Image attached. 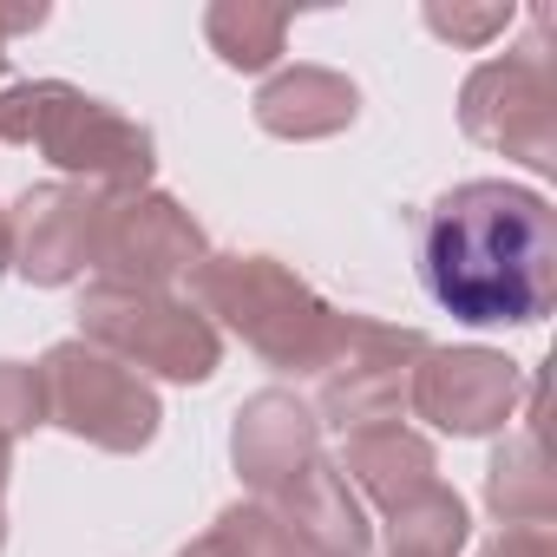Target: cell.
Listing matches in <instances>:
<instances>
[{"instance_id":"6da1fadb","label":"cell","mask_w":557,"mask_h":557,"mask_svg":"<svg viewBox=\"0 0 557 557\" xmlns=\"http://www.w3.org/2000/svg\"><path fill=\"white\" fill-rule=\"evenodd\" d=\"M426 296L472 329H537L557 302V210L544 190L472 177L453 184L420 230Z\"/></svg>"},{"instance_id":"7a4b0ae2","label":"cell","mask_w":557,"mask_h":557,"mask_svg":"<svg viewBox=\"0 0 557 557\" xmlns=\"http://www.w3.org/2000/svg\"><path fill=\"white\" fill-rule=\"evenodd\" d=\"M190 309L216 329H230L243 348H256L275 374H322L342 335V309H329L289 262L275 256H203L190 269Z\"/></svg>"},{"instance_id":"3957f363","label":"cell","mask_w":557,"mask_h":557,"mask_svg":"<svg viewBox=\"0 0 557 557\" xmlns=\"http://www.w3.org/2000/svg\"><path fill=\"white\" fill-rule=\"evenodd\" d=\"M0 145H34L53 171H66V184H86L99 197L151 190L158 171L151 132L66 79H27L0 92Z\"/></svg>"},{"instance_id":"277c9868","label":"cell","mask_w":557,"mask_h":557,"mask_svg":"<svg viewBox=\"0 0 557 557\" xmlns=\"http://www.w3.org/2000/svg\"><path fill=\"white\" fill-rule=\"evenodd\" d=\"M73 315H79V342H92L99 355L125 361L138 381L203 387L223 368V335L190 302H177L171 289H112V283H92Z\"/></svg>"},{"instance_id":"5b68a950","label":"cell","mask_w":557,"mask_h":557,"mask_svg":"<svg viewBox=\"0 0 557 557\" xmlns=\"http://www.w3.org/2000/svg\"><path fill=\"white\" fill-rule=\"evenodd\" d=\"M40 387H47V426L99 446V453H145L164 426V407L151 394V381H138L125 361L99 355L92 342H53L40 361Z\"/></svg>"},{"instance_id":"8992f818","label":"cell","mask_w":557,"mask_h":557,"mask_svg":"<svg viewBox=\"0 0 557 557\" xmlns=\"http://www.w3.org/2000/svg\"><path fill=\"white\" fill-rule=\"evenodd\" d=\"M459 132L485 151L531 164L537 177L557 171V73L544 47L485 60L459 86Z\"/></svg>"},{"instance_id":"52a82bcc","label":"cell","mask_w":557,"mask_h":557,"mask_svg":"<svg viewBox=\"0 0 557 557\" xmlns=\"http://www.w3.org/2000/svg\"><path fill=\"white\" fill-rule=\"evenodd\" d=\"M433 342L420 329H394V322H368V315H342L335 355L322 368V394H315V420L335 433H368V426H400L407 413V387L413 368Z\"/></svg>"},{"instance_id":"ba28073f","label":"cell","mask_w":557,"mask_h":557,"mask_svg":"<svg viewBox=\"0 0 557 557\" xmlns=\"http://www.w3.org/2000/svg\"><path fill=\"white\" fill-rule=\"evenodd\" d=\"M210 256L203 223L164 190H112L99 197L92 269L112 289H171Z\"/></svg>"},{"instance_id":"9c48e42d","label":"cell","mask_w":557,"mask_h":557,"mask_svg":"<svg viewBox=\"0 0 557 557\" xmlns=\"http://www.w3.org/2000/svg\"><path fill=\"white\" fill-rule=\"evenodd\" d=\"M524 394H531V374L511 355L466 342V348H426L420 355L407 407L453 440H492L518 420Z\"/></svg>"},{"instance_id":"30bf717a","label":"cell","mask_w":557,"mask_h":557,"mask_svg":"<svg viewBox=\"0 0 557 557\" xmlns=\"http://www.w3.org/2000/svg\"><path fill=\"white\" fill-rule=\"evenodd\" d=\"M92 230H99V190L86 184H27L8 203V243L14 275L34 289H66L92 269Z\"/></svg>"},{"instance_id":"8fae6325","label":"cell","mask_w":557,"mask_h":557,"mask_svg":"<svg viewBox=\"0 0 557 557\" xmlns=\"http://www.w3.org/2000/svg\"><path fill=\"white\" fill-rule=\"evenodd\" d=\"M230 459H236V479L256 492V498H275L309 459H322V420L309 400H296L289 387H262L236 407V426H230Z\"/></svg>"},{"instance_id":"7c38bea8","label":"cell","mask_w":557,"mask_h":557,"mask_svg":"<svg viewBox=\"0 0 557 557\" xmlns=\"http://www.w3.org/2000/svg\"><path fill=\"white\" fill-rule=\"evenodd\" d=\"M262 505L275 511V524L289 531V544L302 557H368L374 550V524H368L361 498L348 492V479L335 472V459H309Z\"/></svg>"},{"instance_id":"4fadbf2b","label":"cell","mask_w":557,"mask_h":557,"mask_svg":"<svg viewBox=\"0 0 557 557\" xmlns=\"http://www.w3.org/2000/svg\"><path fill=\"white\" fill-rule=\"evenodd\" d=\"M355 119H361V86L335 66H283L256 92V125L269 138H289V145L335 138Z\"/></svg>"},{"instance_id":"5bb4252c","label":"cell","mask_w":557,"mask_h":557,"mask_svg":"<svg viewBox=\"0 0 557 557\" xmlns=\"http://www.w3.org/2000/svg\"><path fill=\"white\" fill-rule=\"evenodd\" d=\"M335 472L355 479L381 511H394L400 498H413V492H426L440 479V453L413 426H368V433H342Z\"/></svg>"},{"instance_id":"9a60e30c","label":"cell","mask_w":557,"mask_h":557,"mask_svg":"<svg viewBox=\"0 0 557 557\" xmlns=\"http://www.w3.org/2000/svg\"><path fill=\"white\" fill-rule=\"evenodd\" d=\"M485 505L498 524H550L557 518V472L544 459V426L531 413L524 433L498 440L492 466H485Z\"/></svg>"},{"instance_id":"2e32d148","label":"cell","mask_w":557,"mask_h":557,"mask_svg":"<svg viewBox=\"0 0 557 557\" xmlns=\"http://www.w3.org/2000/svg\"><path fill=\"white\" fill-rule=\"evenodd\" d=\"M203 40L230 73H269L289 53V8L262 0H210L203 8Z\"/></svg>"},{"instance_id":"e0dca14e","label":"cell","mask_w":557,"mask_h":557,"mask_svg":"<svg viewBox=\"0 0 557 557\" xmlns=\"http://www.w3.org/2000/svg\"><path fill=\"white\" fill-rule=\"evenodd\" d=\"M466 537H472L466 498L440 479L387 511V557H459Z\"/></svg>"},{"instance_id":"ac0fdd59","label":"cell","mask_w":557,"mask_h":557,"mask_svg":"<svg viewBox=\"0 0 557 557\" xmlns=\"http://www.w3.org/2000/svg\"><path fill=\"white\" fill-rule=\"evenodd\" d=\"M47 426V387L40 368L27 361H0V440H27Z\"/></svg>"},{"instance_id":"d6986e66","label":"cell","mask_w":557,"mask_h":557,"mask_svg":"<svg viewBox=\"0 0 557 557\" xmlns=\"http://www.w3.org/2000/svg\"><path fill=\"white\" fill-rule=\"evenodd\" d=\"M420 21H426L440 40H453V47H492V40L518 21V8H511V0H485V8H459V0H453V8H440V0H433Z\"/></svg>"},{"instance_id":"ffe728a7","label":"cell","mask_w":557,"mask_h":557,"mask_svg":"<svg viewBox=\"0 0 557 557\" xmlns=\"http://www.w3.org/2000/svg\"><path fill=\"white\" fill-rule=\"evenodd\" d=\"M479 557H557V537L550 524H505Z\"/></svg>"},{"instance_id":"44dd1931","label":"cell","mask_w":557,"mask_h":557,"mask_svg":"<svg viewBox=\"0 0 557 557\" xmlns=\"http://www.w3.org/2000/svg\"><path fill=\"white\" fill-rule=\"evenodd\" d=\"M34 27H47V0H27V8H0V40L34 34Z\"/></svg>"},{"instance_id":"7402d4cb","label":"cell","mask_w":557,"mask_h":557,"mask_svg":"<svg viewBox=\"0 0 557 557\" xmlns=\"http://www.w3.org/2000/svg\"><path fill=\"white\" fill-rule=\"evenodd\" d=\"M177 557H230V550H223V544H216V537H210V531H203V537H197V544H184V550H177Z\"/></svg>"},{"instance_id":"603a6c76","label":"cell","mask_w":557,"mask_h":557,"mask_svg":"<svg viewBox=\"0 0 557 557\" xmlns=\"http://www.w3.org/2000/svg\"><path fill=\"white\" fill-rule=\"evenodd\" d=\"M14 269V243H8V203H0V275Z\"/></svg>"},{"instance_id":"cb8c5ba5","label":"cell","mask_w":557,"mask_h":557,"mask_svg":"<svg viewBox=\"0 0 557 557\" xmlns=\"http://www.w3.org/2000/svg\"><path fill=\"white\" fill-rule=\"evenodd\" d=\"M8 472H14V440H0V492H8Z\"/></svg>"},{"instance_id":"d4e9b609","label":"cell","mask_w":557,"mask_h":557,"mask_svg":"<svg viewBox=\"0 0 557 557\" xmlns=\"http://www.w3.org/2000/svg\"><path fill=\"white\" fill-rule=\"evenodd\" d=\"M0 550H8V511H0Z\"/></svg>"},{"instance_id":"484cf974","label":"cell","mask_w":557,"mask_h":557,"mask_svg":"<svg viewBox=\"0 0 557 557\" xmlns=\"http://www.w3.org/2000/svg\"><path fill=\"white\" fill-rule=\"evenodd\" d=\"M0 79H8V40H0Z\"/></svg>"}]
</instances>
